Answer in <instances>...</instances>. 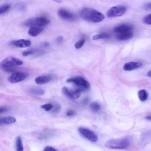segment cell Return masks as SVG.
Listing matches in <instances>:
<instances>
[{
  "instance_id": "obj_1",
  "label": "cell",
  "mask_w": 151,
  "mask_h": 151,
  "mask_svg": "<svg viewBox=\"0 0 151 151\" xmlns=\"http://www.w3.org/2000/svg\"><path fill=\"white\" fill-rule=\"evenodd\" d=\"M80 15L84 20L94 23L101 22L105 18L103 14L95 9L90 8H82L80 11Z\"/></svg>"
},
{
  "instance_id": "obj_2",
  "label": "cell",
  "mask_w": 151,
  "mask_h": 151,
  "mask_svg": "<svg viewBox=\"0 0 151 151\" xmlns=\"http://www.w3.org/2000/svg\"><path fill=\"white\" fill-rule=\"evenodd\" d=\"M130 143L129 140L127 138L113 139L106 141L104 146L107 148L111 149H123L128 147Z\"/></svg>"
},
{
  "instance_id": "obj_3",
  "label": "cell",
  "mask_w": 151,
  "mask_h": 151,
  "mask_svg": "<svg viewBox=\"0 0 151 151\" xmlns=\"http://www.w3.org/2000/svg\"><path fill=\"white\" fill-rule=\"evenodd\" d=\"M22 64L23 61L21 60L14 57H7L1 62V67L6 71H12V68L13 67L21 65Z\"/></svg>"
},
{
  "instance_id": "obj_4",
  "label": "cell",
  "mask_w": 151,
  "mask_h": 151,
  "mask_svg": "<svg viewBox=\"0 0 151 151\" xmlns=\"http://www.w3.org/2000/svg\"><path fill=\"white\" fill-rule=\"evenodd\" d=\"M50 22V20L44 17H33L29 18L25 20L23 24L27 27H40L48 25Z\"/></svg>"
},
{
  "instance_id": "obj_5",
  "label": "cell",
  "mask_w": 151,
  "mask_h": 151,
  "mask_svg": "<svg viewBox=\"0 0 151 151\" xmlns=\"http://www.w3.org/2000/svg\"><path fill=\"white\" fill-rule=\"evenodd\" d=\"M68 83H72L81 90H87L90 88V83L86 79L80 76H76L68 78L66 81Z\"/></svg>"
},
{
  "instance_id": "obj_6",
  "label": "cell",
  "mask_w": 151,
  "mask_h": 151,
  "mask_svg": "<svg viewBox=\"0 0 151 151\" xmlns=\"http://www.w3.org/2000/svg\"><path fill=\"white\" fill-rule=\"evenodd\" d=\"M126 11V7L122 5L115 6L110 8L107 12V16L109 18L122 16Z\"/></svg>"
},
{
  "instance_id": "obj_7",
  "label": "cell",
  "mask_w": 151,
  "mask_h": 151,
  "mask_svg": "<svg viewBox=\"0 0 151 151\" xmlns=\"http://www.w3.org/2000/svg\"><path fill=\"white\" fill-rule=\"evenodd\" d=\"M78 132L83 137L92 142H96L98 140L97 135L93 131L88 129L80 127L78 128Z\"/></svg>"
},
{
  "instance_id": "obj_8",
  "label": "cell",
  "mask_w": 151,
  "mask_h": 151,
  "mask_svg": "<svg viewBox=\"0 0 151 151\" xmlns=\"http://www.w3.org/2000/svg\"><path fill=\"white\" fill-rule=\"evenodd\" d=\"M28 75L22 72H14L9 77L8 81L11 83H17L24 80Z\"/></svg>"
},
{
  "instance_id": "obj_9",
  "label": "cell",
  "mask_w": 151,
  "mask_h": 151,
  "mask_svg": "<svg viewBox=\"0 0 151 151\" xmlns=\"http://www.w3.org/2000/svg\"><path fill=\"white\" fill-rule=\"evenodd\" d=\"M82 90L80 88H77L74 90H70L66 87H63L62 88V91L63 94L69 97L70 99H78L81 94Z\"/></svg>"
},
{
  "instance_id": "obj_10",
  "label": "cell",
  "mask_w": 151,
  "mask_h": 151,
  "mask_svg": "<svg viewBox=\"0 0 151 151\" xmlns=\"http://www.w3.org/2000/svg\"><path fill=\"white\" fill-rule=\"evenodd\" d=\"M57 14L59 17L63 19L68 20V21H73L76 19L75 15L72 12L64 8L59 9L57 12Z\"/></svg>"
},
{
  "instance_id": "obj_11",
  "label": "cell",
  "mask_w": 151,
  "mask_h": 151,
  "mask_svg": "<svg viewBox=\"0 0 151 151\" xmlns=\"http://www.w3.org/2000/svg\"><path fill=\"white\" fill-rule=\"evenodd\" d=\"M133 35V31L129 30V31H126L119 33L116 34V38L118 40L120 41H125L129 40L131 38Z\"/></svg>"
},
{
  "instance_id": "obj_12",
  "label": "cell",
  "mask_w": 151,
  "mask_h": 151,
  "mask_svg": "<svg viewBox=\"0 0 151 151\" xmlns=\"http://www.w3.org/2000/svg\"><path fill=\"white\" fill-rule=\"evenodd\" d=\"M11 44L19 48H25L30 47L31 45V42L28 40H25V39H20V40H17L12 41Z\"/></svg>"
},
{
  "instance_id": "obj_13",
  "label": "cell",
  "mask_w": 151,
  "mask_h": 151,
  "mask_svg": "<svg viewBox=\"0 0 151 151\" xmlns=\"http://www.w3.org/2000/svg\"><path fill=\"white\" fill-rule=\"evenodd\" d=\"M142 64L138 61H130L126 63L123 65V70L125 71H132L140 67Z\"/></svg>"
},
{
  "instance_id": "obj_14",
  "label": "cell",
  "mask_w": 151,
  "mask_h": 151,
  "mask_svg": "<svg viewBox=\"0 0 151 151\" xmlns=\"http://www.w3.org/2000/svg\"><path fill=\"white\" fill-rule=\"evenodd\" d=\"M53 79L52 75H44L37 77L35 78V82L37 84H43L51 81Z\"/></svg>"
},
{
  "instance_id": "obj_15",
  "label": "cell",
  "mask_w": 151,
  "mask_h": 151,
  "mask_svg": "<svg viewBox=\"0 0 151 151\" xmlns=\"http://www.w3.org/2000/svg\"><path fill=\"white\" fill-rule=\"evenodd\" d=\"M129 30H133V26L128 24H123L114 27L113 29V32L116 34Z\"/></svg>"
},
{
  "instance_id": "obj_16",
  "label": "cell",
  "mask_w": 151,
  "mask_h": 151,
  "mask_svg": "<svg viewBox=\"0 0 151 151\" xmlns=\"http://www.w3.org/2000/svg\"><path fill=\"white\" fill-rule=\"evenodd\" d=\"M16 122V119L12 116H5L0 119V124H10Z\"/></svg>"
},
{
  "instance_id": "obj_17",
  "label": "cell",
  "mask_w": 151,
  "mask_h": 151,
  "mask_svg": "<svg viewBox=\"0 0 151 151\" xmlns=\"http://www.w3.org/2000/svg\"><path fill=\"white\" fill-rule=\"evenodd\" d=\"M43 31L41 27H30L28 31V34L31 37H35Z\"/></svg>"
},
{
  "instance_id": "obj_18",
  "label": "cell",
  "mask_w": 151,
  "mask_h": 151,
  "mask_svg": "<svg viewBox=\"0 0 151 151\" xmlns=\"http://www.w3.org/2000/svg\"><path fill=\"white\" fill-rule=\"evenodd\" d=\"M29 92L31 94L35 96H41L45 93L44 90L40 87H33L29 89Z\"/></svg>"
},
{
  "instance_id": "obj_19",
  "label": "cell",
  "mask_w": 151,
  "mask_h": 151,
  "mask_svg": "<svg viewBox=\"0 0 151 151\" xmlns=\"http://www.w3.org/2000/svg\"><path fill=\"white\" fill-rule=\"evenodd\" d=\"M15 148L17 151H24V146L22 139L20 136H18L16 139Z\"/></svg>"
},
{
  "instance_id": "obj_20",
  "label": "cell",
  "mask_w": 151,
  "mask_h": 151,
  "mask_svg": "<svg viewBox=\"0 0 151 151\" xmlns=\"http://www.w3.org/2000/svg\"><path fill=\"white\" fill-rule=\"evenodd\" d=\"M138 97L141 101H145L147 99L148 94L145 90H140L138 92Z\"/></svg>"
},
{
  "instance_id": "obj_21",
  "label": "cell",
  "mask_w": 151,
  "mask_h": 151,
  "mask_svg": "<svg viewBox=\"0 0 151 151\" xmlns=\"http://www.w3.org/2000/svg\"><path fill=\"white\" fill-rule=\"evenodd\" d=\"M110 37V35L107 32H102L93 37V40H97L100 39H107Z\"/></svg>"
},
{
  "instance_id": "obj_22",
  "label": "cell",
  "mask_w": 151,
  "mask_h": 151,
  "mask_svg": "<svg viewBox=\"0 0 151 151\" xmlns=\"http://www.w3.org/2000/svg\"><path fill=\"white\" fill-rule=\"evenodd\" d=\"M90 108L93 112H98L101 108L100 104L97 101H93L90 104Z\"/></svg>"
},
{
  "instance_id": "obj_23",
  "label": "cell",
  "mask_w": 151,
  "mask_h": 151,
  "mask_svg": "<svg viewBox=\"0 0 151 151\" xmlns=\"http://www.w3.org/2000/svg\"><path fill=\"white\" fill-rule=\"evenodd\" d=\"M41 107L46 111H51V110L53 109V104L51 103H46L41 106Z\"/></svg>"
},
{
  "instance_id": "obj_24",
  "label": "cell",
  "mask_w": 151,
  "mask_h": 151,
  "mask_svg": "<svg viewBox=\"0 0 151 151\" xmlns=\"http://www.w3.org/2000/svg\"><path fill=\"white\" fill-rule=\"evenodd\" d=\"M85 41H86V40H85V39H84V38L78 40V41H77V42H76V44H74L75 48H76V49H80V48H81L83 46V45L84 44Z\"/></svg>"
},
{
  "instance_id": "obj_25",
  "label": "cell",
  "mask_w": 151,
  "mask_h": 151,
  "mask_svg": "<svg viewBox=\"0 0 151 151\" xmlns=\"http://www.w3.org/2000/svg\"><path fill=\"white\" fill-rule=\"evenodd\" d=\"M143 22L146 25H151V14L147 15L143 18Z\"/></svg>"
},
{
  "instance_id": "obj_26",
  "label": "cell",
  "mask_w": 151,
  "mask_h": 151,
  "mask_svg": "<svg viewBox=\"0 0 151 151\" xmlns=\"http://www.w3.org/2000/svg\"><path fill=\"white\" fill-rule=\"evenodd\" d=\"M10 8V5L8 4H6L4 5H2L0 7V14H3L5 12H6Z\"/></svg>"
},
{
  "instance_id": "obj_27",
  "label": "cell",
  "mask_w": 151,
  "mask_h": 151,
  "mask_svg": "<svg viewBox=\"0 0 151 151\" xmlns=\"http://www.w3.org/2000/svg\"><path fill=\"white\" fill-rule=\"evenodd\" d=\"M60 105L58 103H55L54 104H53V109L51 110V112L57 113L60 111Z\"/></svg>"
},
{
  "instance_id": "obj_28",
  "label": "cell",
  "mask_w": 151,
  "mask_h": 151,
  "mask_svg": "<svg viewBox=\"0 0 151 151\" xmlns=\"http://www.w3.org/2000/svg\"><path fill=\"white\" fill-rule=\"evenodd\" d=\"M37 50H27V51H25L22 52V55L24 56H27L28 55H31L32 54H34L35 52H37Z\"/></svg>"
},
{
  "instance_id": "obj_29",
  "label": "cell",
  "mask_w": 151,
  "mask_h": 151,
  "mask_svg": "<svg viewBox=\"0 0 151 151\" xmlns=\"http://www.w3.org/2000/svg\"><path fill=\"white\" fill-rule=\"evenodd\" d=\"M43 151H57V150L51 146H46L44 149Z\"/></svg>"
},
{
  "instance_id": "obj_30",
  "label": "cell",
  "mask_w": 151,
  "mask_h": 151,
  "mask_svg": "<svg viewBox=\"0 0 151 151\" xmlns=\"http://www.w3.org/2000/svg\"><path fill=\"white\" fill-rule=\"evenodd\" d=\"M17 9L19 11H23L25 9V5L23 4H18L17 5Z\"/></svg>"
},
{
  "instance_id": "obj_31",
  "label": "cell",
  "mask_w": 151,
  "mask_h": 151,
  "mask_svg": "<svg viewBox=\"0 0 151 151\" xmlns=\"http://www.w3.org/2000/svg\"><path fill=\"white\" fill-rule=\"evenodd\" d=\"M143 8L146 10L151 9V2H149V3H147V4H145L143 5Z\"/></svg>"
},
{
  "instance_id": "obj_32",
  "label": "cell",
  "mask_w": 151,
  "mask_h": 151,
  "mask_svg": "<svg viewBox=\"0 0 151 151\" xmlns=\"http://www.w3.org/2000/svg\"><path fill=\"white\" fill-rule=\"evenodd\" d=\"M75 113H76L75 111L74 110H68L67 111V115L68 116H72L74 115Z\"/></svg>"
},
{
  "instance_id": "obj_33",
  "label": "cell",
  "mask_w": 151,
  "mask_h": 151,
  "mask_svg": "<svg viewBox=\"0 0 151 151\" xmlns=\"http://www.w3.org/2000/svg\"><path fill=\"white\" fill-rule=\"evenodd\" d=\"M57 41L58 42H61L63 41V37H61V36H59L57 38Z\"/></svg>"
},
{
  "instance_id": "obj_34",
  "label": "cell",
  "mask_w": 151,
  "mask_h": 151,
  "mask_svg": "<svg viewBox=\"0 0 151 151\" xmlns=\"http://www.w3.org/2000/svg\"><path fill=\"white\" fill-rule=\"evenodd\" d=\"M6 110H7V109L6 107H1V108H0V112L1 113H3L4 111H6Z\"/></svg>"
},
{
  "instance_id": "obj_35",
  "label": "cell",
  "mask_w": 151,
  "mask_h": 151,
  "mask_svg": "<svg viewBox=\"0 0 151 151\" xmlns=\"http://www.w3.org/2000/svg\"><path fill=\"white\" fill-rule=\"evenodd\" d=\"M146 119L147 120H151V115H149V116H146Z\"/></svg>"
},
{
  "instance_id": "obj_36",
  "label": "cell",
  "mask_w": 151,
  "mask_h": 151,
  "mask_svg": "<svg viewBox=\"0 0 151 151\" xmlns=\"http://www.w3.org/2000/svg\"><path fill=\"white\" fill-rule=\"evenodd\" d=\"M147 76L150 77H151V70L149 71L148 73H147Z\"/></svg>"
}]
</instances>
